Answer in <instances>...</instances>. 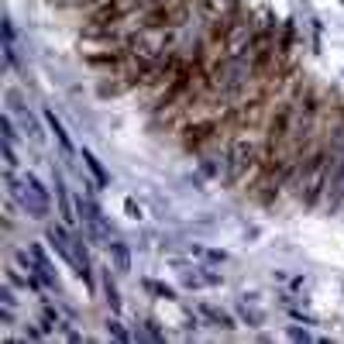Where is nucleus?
I'll list each match as a JSON object with an SVG mask.
<instances>
[{
    "label": "nucleus",
    "mask_w": 344,
    "mask_h": 344,
    "mask_svg": "<svg viewBox=\"0 0 344 344\" xmlns=\"http://www.w3.org/2000/svg\"><path fill=\"white\" fill-rule=\"evenodd\" d=\"M258 159H262V145H252L248 138H234V145H231L227 151V169H224V179L227 183H238L241 176H248V172L258 165Z\"/></svg>",
    "instance_id": "1"
},
{
    "label": "nucleus",
    "mask_w": 344,
    "mask_h": 344,
    "mask_svg": "<svg viewBox=\"0 0 344 344\" xmlns=\"http://www.w3.org/2000/svg\"><path fill=\"white\" fill-rule=\"evenodd\" d=\"M217 131H220L217 121H193V124H183V145H186V151H200V148H203V141L217 138Z\"/></svg>",
    "instance_id": "2"
},
{
    "label": "nucleus",
    "mask_w": 344,
    "mask_h": 344,
    "mask_svg": "<svg viewBox=\"0 0 344 344\" xmlns=\"http://www.w3.org/2000/svg\"><path fill=\"white\" fill-rule=\"evenodd\" d=\"M224 279H220V272H210V269H183V286L186 289H203V286H220Z\"/></svg>",
    "instance_id": "3"
},
{
    "label": "nucleus",
    "mask_w": 344,
    "mask_h": 344,
    "mask_svg": "<svg viewBox=\"0 0 344 344\" xmlns=\"http://www.w3.org/2000/svg\"><path fill=\"white\" fill-rule=\"evenodd\" d=\"M80 159H83V165H86V172L93 176V186H100V189H107V186H110V172L103 169V162L97 159V155H93L90 148H83V155H80Z\"/></svg>",
    "instance_id": "4"
},
{
    "label": "nucleus",
    "mask_w": 344,
    "mask_h": 344,
    "mask_svg": "<svg viewBox=\"0 0 344 344\" xmlns=\"http://www.w3.org/2000/svg\"><path fill=\"white\" fill-rule=\"evenodd\" d=\"M45 124H48V131L55 135V141H59V148L66 151V155H72V141H69V131L62 127V121L55 117V110H45Z\"/></svg>",
    "instance_id": "5"
},
{
    "label": "nucleus",
    "mask_w": 344,
    "mask_h": 344,
    "mask_svg": "<svg viewBox=\"0 0 344 344\" xmlns=\"http://www.w3.org/2000/svg\"><path fill=\"white\" fill-rule=\"evenodd\" d=\"M107 248H110V262H114L117 272H131V248L124 241H110Z\"/></svg>",
    "instance_id": "6"
},
{
    "label": "nucleus",
    "mask_w": 344,
    "mask_h": 344,
    "mask_svg": "<svg viewBox=\"0 0 344 344\" xmlns=\"http://www.w3.org/2000/svg\"><path fill=\"white\" fill-rule=\"evenodd\" d=\"M200 313H203L214 327H220V331H234V320H231V313H224V310H217V307H200Z\"/></svg>",
    "instance_id": "7"
},
{
    "label": "nucleus",
    "mask_w": 344,
    "mask_h": 344,
    "mask_svg": "<svg viewBox=\"0 0 344 344\" xmlns=\"http://www.w3.org/2000/svg\"><path fill=\"white\" fill-rule=\"evenodd\" d=\"M55 193H59V210H62V220H66V224H76L72 203H69V196H66V183H62V176H59V172H55Z\"/></svg>",
    "instance_id": "8"
},
{
    "label": "nucleus",
    "mask_w": 344,
    "mask_h": 344,
    "mask_svg": "<svg viewBox=\"0 0 344 344\" xmlns=\"http://www.w3.org/2000/svg\"><path fill=\"white\" fill-rule=\"evenodd\" d=\"M141 286H145V293H151V296H155V299H176V293H172V286H165V282H155V279H145Z\"/></svg>",
    "instance_id": "9"
},
{
    "label": "nucleus",
    "mask_w": 344,
    "mask_h": 344,
    "mask_svg": "<svg viewBox=\"0 0 344 344\" xmlns=\"http://www.w3.org/2000/svg\"><path fill=\"white\" fill-rule=\"evenodd\" d=\"M193 255H200L203 262H214V265L227 262V252H217V248H193Z\"/></svg>",
    "instance_id": "10"
},
{
    "label": "nucleus",
    "mask_w": 344,
    "mask_h": 344,
    "mask_svg": "<svg viewBox=\"0 0 344 344\" xmlns=\"http://www.w3.org/2000/svg\"><path fill=\"white\" fill-rule=\"evenodd\" d=\"M103 293H107V303H110V310H114V313H121V296H117V286L110 282V275L103 279Z\"/></svg>",
    "instance_id": "11"
},
{
    "label": "nucleus",
    "mask_w": 344,
    "mask_h": 344,
    "mask_svg": "<svg viewBox=\"0 0 344 344\" xmlns=\"http://www.w3.org/2000/svg\"><path fill=\"white\" fill-rule=\"evenodd\" d=\"M42 320H45V331L59 327V310L52 307V303H45V310H42Z\"/></svg>",
    "instance_id": "12"
},
{
    "label": "nucleus",
    "mask_w": 344,
    "mask_h": 344,
    "mask_svg": "<svg viewBox=\"0 0 344 344\" xmlns=\"http://www.w3.org/2000/svg\"><path fill=\"white\" fill-rule=\"evenodd\" d=\"M107 334H110V337H117V341H131V334L121 327V320H107Z\"/></svg>",
    "instance_id": "13"
},
{
    "label": "nucleus",
    "mask_w": 344,
    "mask_h": 344,
    "mask_svg": "<svg viewBox=\"0 0 344 344\" xmlns=\"http://www.w3.org/2000/svg\"><path fill=\"white\" fill-rule=\"evenodd\" d=\"M4 165H7V169H17V151H14V141H4Z\"/></svg>",
    "instance_id": "14"
},
{
    "label": "nucleus",
    "mask_w": 344,
    "mask_h": 344,
    "mask_svg": "<svg viewBox=\"0 0 344 344\" xmlns=\"http://www.w3.org/2000/svg\"><path fill=\"white\" fill-rule=\"evenodd\" d=\"M0 131H4V141H14V138H17V131H14V121H11V114H4V117H0Z\"/></svg>",
    "instance_id": "15"
},
{
    "label": "nucleus",
    "mask_w": 344,
    "mask_h": 344,
    "mask_svg": "<svg viewBox=\"0 0 344 344\" xmlns=\"http://www.w3.org/2000/svg\"><path fill=\"white\" fill-rule=\"evenodd\" d=\"M124 214H127V217H131V220H141V206H138L135 200H131V196H127V200H124Z\"/></svg>",
    "instance_id": "16"
},
{
    "label": "nucleus",
    "mask_w": 344,
    "mask_h": 344,
    "mask_svg": "<svg viewBox=\"0 0 344 344\" xmlns=\"http://www.w3.org/2000/svg\"><path fill=\"white\" fill-rule=\"evenodd\" d=\"M241 317H244V323H248V327H258V323H262V313H255V310H241Z\"/></svg>",
    "instance_id": "17"
},
{
    "label": "nucleus",
    "mask_w": 344,
    "mask_h": 344,
    "mask_svg": "<svg viewBox=\"0 0 344 344\" xmlns=\"http://www.w3.org/2000/svg\"><path fill=\"white\" fill-rule=\"evenodd\" d=\"M0 303H4V307H14V289H11V282H7V286H0Z\"/></svg>",
    "instance_id": "18"
},
{
    "label": "nucleus",
    "mask_w": 344,
    "mask_h": 344,
    "mask_svg": "<svg viewBox=\"0 0 344 344\" xmlns=\"http://www.w3.org/2000/svg\"><path fill=\"white\" fill-rule=\"evenodd\" d=\"M24 183H28V186H31V189H34V193H42V196H48V193H45V186H42V183H38V176H31V172H28V176H24Z\"/></svg>",
    "instance_id": "19"
},
{
    "label": "nucleus",
    "mask_w": 344,
    "mask_h": 344,
    "mask_svg": "<svg viewBox=\"0 0 344 344\" xmlns=\"http://www.w3.org/2000/svg\"><path fill=\"white\" fill-rule=\"evenodd\" d=\"M286 334L293 337V341H310V334H307V331H299V327H289Z\"/></svg>",
    "instance_id": "20"
}]
</instances>
